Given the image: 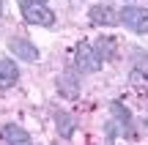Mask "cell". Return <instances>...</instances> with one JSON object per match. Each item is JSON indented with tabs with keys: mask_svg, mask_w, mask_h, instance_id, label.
<instances>
[{
	"mask_svg": "<svg viewBox=\"0 0 148 145\" xmlns=\"http://www.w3.org/2000/svg\"><path fill=\"white\" fill-rule=\"evenodd\" d=\"M22 16L27 25H41V27H52L55 25V14L47 3L38 0H22Z\"/></svg>",
	"mask_w": 148,
	"mask_h": 145,
	"instance_id": "1",
	"label": "cell"
},
{
	"mask_svg": "<svg viewBox=\"0 0 148 145\" xmlns=\"http://www.w3.org/2000/svg\"><path fill=\"white\" fill-rule=\"evenodd\" d=\"M101 63H104V58H101V55L96 52V47H90V44L82 41L74 49V66H77L79 74H96V71L101 69Z\"/></svg>",
	"mask_w": 148,
	"mask_h": 145,
	"instance_id": "2",
	"label": "cell"
},
{
	"mask_svg": "<svg viewBox=\"0 0 148 145\" xmlns=\"http://www.w3.org/2000/svg\"><path fill=\"white\" fill-rule=\"evenodd\" d=\"M121 22L137 36H145L148 33V8L143 5H123L121 8Z\"/></svg>",
	"mask_w": 148,
	"mask_h": 145,
	"instance_id": "3",
	"label": "cell"
},
{
	"mask_svg": "<svg viewBox=\"0 0 148 145\" xmlns=\"http://www.w3.org/2000/svg\"><path fill=\"white\" fill-rule=\"evenodd\" d=\"M8 49L14 52V58H22L27 63H36L38 60V47L33 41H27L25 36H11L8 38Z\"/></svg>",
	"mask_w": 148,
	"mask_h": 145,
	"instance_id": "4",
	"label": "cell"
},
{
	"mask_svg": "<svg viewBox=\"0 0 148 145\" xmlns=\"http://www.w3.org/2000/svg\"><path fill=\"white\" fill-rule=\"evenodd\" d=\"M88 16L93 25H104V27H112L121 22V11H115L112 5H99V3L88 8Z\"/></svg>",
	"mask_w": 148,
	"mask_h": 145,
	"instance_id": "5",
	"label": "cell"
},
{
	"mask_svg": "<svg viewBox=\"0 0 148 145\" xmlns=\"http://www.w3.org/2000/svg\"><path fill=\"white\" fill-rule=\"evenodd\" d=\"M0 140L5 145H33L30 134H27L22 126H16V123H5L3 129H0Z\"/></svg>",
	"mask_w": 148,
	"mask_h": 145,
	"instance_id": "6",
	"label": "cell"
},
{
	"mask_svg": "<svg viewBox=\"0 0 148 145\" xmlns=\"http://www.w3.org/2000/svg\"><path fill=\"white\" fill-rule=\"evenodd\" d=\"M16 80H19V69H16V63L11 58H0V93L8 91V88H14Z\"/></svg>",
	"mask_w": 148,
	"mask_h": 145,
	"instance_id": "7",
	"label": "cell"
},
{
	"mask_svg": "<svg viewBox=\"0 0 148 145\" xmlns=\"http://www.w3.org/2000/svg\"><path fill=\"white\" fill-rule=\"evenodd\" d=\"M58 93L63 99H77L79 96V80L74 77V71H63L58 77Z\"/></svg>",
	"mask_w": 148,
	"mask_h": 145,
	"instance_id": "8",
	"label": "cell"
},
{
	"mask_svg": "<svg viewBox=\"0 0 148 145\" xmlns=\"http://www.w3.org/2000/svg\"><path fill=\"white\" fill-rule=\"evenodd\" d=\"M55 126H58V134L63 137V140H71V137H74V129H77L74 118H71L69 112H63V110L55 112Z\"/></svg>",
	"mask_w": 148,
	"mask_h": 145,
	"instance_id": "9",
	"label": "cell"
},
{
	"mask_svg": "<svg viewBox=\"0 0 148 145\" xmlns=\"http://www.w3.org/2000/svg\"><path fill=\"white\" fill-rule=\"evenodd\" d=\"M96 52H99L104 60L115 58V41H112L110 36H101V38H99V44H96Z\"/></svg>",
	"mask_w": 148,
	"mask_h": 145,
	"instance_id": "10",
	"label": "cell"
},
{
	"mask_svg": "<svg viewBox=\"0 0 148 145\" xmlns=\"http://www.w3.org/2000/svg\"><path fill=\"white\" fill-rule=\"evenodd\" d=\"M129 80H132L134 88H148V69H132V74H129Z\"/></svg>",
	"mask_w": 148,
	"mask_h": 145,
	"instance_id": "11",
	"label": "cell"
},
{
	"mask_svg": "<svg viewBox=\"0 0 148 145\" xmlns=\"http://www.w3.org/2000/svg\"><path fill=\"white\" fill-rule=\"evenodd\" d=\"M0 14H3V0H0Z\"/></svg>",
	"mask_w": 148,
	"mask_h": 145,
	"instance_id": "12",
	"label": "cell"
},
{
	"mask_svg": "<svg viewBox=\"0 0 148 145\" xmlns=\"http://www.w3.org/2000/svg\"><path fill=\"white\" fill-rule=\"evenodd\" d=\"M38 3H44V0H38Z\"/></svg>",
	"mask_w": 148,
	"mask_h": 145,
	"instance_id": "13",
	"label": "cell"
}]
</instances>
